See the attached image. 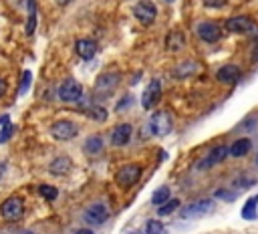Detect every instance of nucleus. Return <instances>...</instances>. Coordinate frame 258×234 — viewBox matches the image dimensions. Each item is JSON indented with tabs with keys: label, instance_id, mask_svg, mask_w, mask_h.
<instances>
[{
	"label": "nucleus",
	"instance_id": "1",
	"mask_svg": "<svg viewBox=\"0 0 258 234\" xmlns=\"http://www.w3.org/2000/svg\"><path fill=\"white\" fill-rule=\"evenodd\" d=\"M121 83V75L115 71H107V73H101L97 79H95V87H93V91H95V95H99V97H109L115 89H117V85Z\"/></svg>",
	"mask_w": 258,
	"mask_h": 234
},
{
	"label": "nucleus",
	"instance_id": "2",
	"mask_svg": "<svg viewBox=\"0 0 258 234\" xmlns=\"http://www.w3.org/2000/svg\"><path fill=\"white\" fill-rule=\"evenodd\" d=\"M50 135L56 139V141H71L79 135V125L71 119H60V121H54L50 125Z\"/></svg>",
	"mask_w": 258,
	"mask_h": 234
},
{
	"label": "nucleus",
	"instance_id": "3",
	"mask_svg": "<svg viewBox=\"0 0 258 234\" xmlns=\"http://www.w3.org/2000/svg\"><path fill=\"white\" fill-rule=\"evenodd\" d=\"M139 178H141V165H139V163H127V165H123V167L117 171V176H115L117 186L123 188V190L133 188V186L139 182Z\"/></svg>",
	"mask_w": 258,
	"mask_h": 234
},
{
	"label": "nucleus",
	"instance_id": "4",
	"mask_svg": "<svg viewBox=\"0 0 258 234\" xmlns=\"http://www.w3.org/2000/svg\"><path fill=\"white\" fill-rule=\"evenodd\" d=\"M0 214H2V218H4L6 222H16V220H20V218L24 216V202H22V198H18V196L6 198V200L2 202V206H0Z\"/></svg>",
	"mask_w": 258,
	"mask_h": 234
},
{
	"label": "nucleus",
	"instance_id": "5",
	"mask_svg": "<svg viewBox=\"0 0 258 234\" xmlns=\"http://www.w3.org/2000/svg\"><path fill=\"white\" fill-rule=\"evenodd\" d=\"M171 127H173V121H171V115L167 111H157L149 119V129H151L153 135L163 137V135H167L171 131Z\"/></svg>",
	"mask_w": 258,
	"mask_h": 234
},
{
	"label": "nucleus",
	"instance_id": "6",
	"mask_svg": "<svg viewBox=\"0 0 258 234\" xmlns=\"http://www.w3.org/2000/svg\"><path fill=\"white\" fill-rule=\"evenodd\" d=\"M83 97V87L75 79H67L58 85V99L64 103H77Z\"/></svg>",
	"mask_w": 258,
	"mask_h": 234
},
{
	"label": "nucleus",
	"instance_id": "7",
	"mask_svg": "<svg viewBox=\"0 0 258 234\" xmlns=\"http://www.w3.org/2000/svg\"><path fill=\"white\" fill-rule=\"evenodd\" d=\"M107 218H109V210H107V206H105L103 202H93V204L87 206L85 212H83V220H85L87 224H93V226L103 224Z\"/></svg>",
	"mask_w": 258,
	"mask_h": 234
},
{
	"label": "nucleus",
	"instance_id": "8",
	"mask_svg": "<svg viewBox=\"0 0 258 234\" xmlns=\"http://www.w3.org/2000/svg\"><path fill=\"white\" fill-rule=\"evenodd\" d=\"M133 14H135V18H137L141 24L149 26V24L155 20V16H157V8H155V4H153L151 0H141V2L135 4Z\"/></svg>",
	"mask_w": 258,
	"mask_h": 234
},
{
	"label": "nucleus",
	"instance_id": "9",
	"mask_svg": "<svg viewBox=\"0 0 258 234\" xmlns=\"http://www.w3.org/2000/svg\"><path fill=\"white\" fill-rule=\"evenodd\" d=\"M161 99V81L159 79H151L141 95V107L143 109H151L157 101Z\"/></svg>",
	"mask_w": 258,
	"mask_h": 234
},
{
	"label": "nucleus",
	"instance_id": "10",
	"mask_svg": "<svg viewBox=\"0 0 258 234\" xmlns=\"http://www.w3.org/2000/svg\"><path fill=\"white\" fill-rule=\"evenodd\" d=\"M212 210H214V200H210V198H202V200H198V202L187 204V206L181 210V216H183V218H194V216L210 214Z\"/></svg>",
	"mask_w": 258,
	"mask_h": 234
},
{
	"label": "nucleus",
	"instance_id": "11",
	"mask_svg": "<svg viewBox=\"0 0 258 234\" xmlns=\"http://www.w3.org/2000/svg\"><path fill=\"white\" fill-rule=\"evenodd\" d=\"M196 30H198V36L202 40H206V42H218L222 38V28L216 22H210V20L200 22Z\"/></svg>",
	"mask_w": 258,
	"mask_h": 234
},
{
	"label": "nucleus",
	"instance_id": "12",
	"mask_svg": "<svg viewBox=\"0 0 258 234\" xmlns=\"http://www.w3.org/2000/svg\"><path fill=\"white\" fill-rule=\"evenodd\" d=\"M226 28L230 32H250L254 30V20L250 16H232L226 20Z\"/></svg>",
	"mask_w": 258,
	"mask_h": 234
},
{
	"label": "nucleus",
	"instance_id": "13",
	"mask_svg": "<svg viewBox=\"0 0 258 234\" xmlns=\"http://www.w3.org/2000/svg\"><path fill=\"white\" fill-rule=\"evenodd\" d=\"M131 135H133V127L129 123H119L111 131V143L113 145H119V147L121 145H127L129 139H131Z\"/></svg>",
	"mask_w": 258,
	"mask_h": 234
},
{
	"label": "nucleus",
	"instance_id": "14",
	"mask_svg": "<svg viewBox=\"0 0 258 234\" xmlns=\"http://www.w3.org/2000/svg\"><path fill=\"white\" fill-rule=\"evenodd\" d=\"M228 155V147H224V145H218V147H214L204 159H200L198 161V169H208V167H214L216 163H220L224 157Z\"/></svg>",
	"mask_w": 258,
	"mask_h": 234
},
{
	"label": "nucleus",
	"instance_id": "15",
	"mask_svg": "<svg viewBox=\"0 0 258 234\" xmlns=\"http://www.w3.org/2000/svg\"><path fill=\"white\" fill-rule=\"evenodd\" d=\"M75 52L83 58V61H91L97 52V42L91 38H81L75 42Z\"/></svg>",
	"mask_w": 258,
	"mask_h": 234
},
{
	"label": "nucleus",
	"instance_id": "16",
	"mask_svg": "<svg viewBox=\"0 0 258 234\" xmlns=\"http://www.w3.org/2000/svg\"><path fill=\"white\" fill-rule=\"evenodd\" d=\"M216 77H218V81H222V83H234V81H238V77H240V69H238L236 65H224L222 69H218Z\"/></svg>",
	"mask_w": 258,
	"mask_h": 234
},
{
	"label": "nucleus",
	"instance_id": "17",
	"mask_svg": "<svg viewBox=\"0 0 258 234\" xmlns=\"http://www.w3.org/2000/svg\"><path fill=\"white\" fill-rule=\"evenodd\" d=\"M250 149H252V141H250L248 137H240V139H236V141L228 147V153L234 155V157H242V155H246Z\"/></svg>",
	"mask_w": 258,
	"mask_h": 234
},
{
	"label": "nucleus",
	"instance_id": "18",
	"mask_svg": "<svg viewBox=\"0 0 258 234\" xmlns=\"http://www.w3.org/2000/svg\"><path fill=\"white\" fill-rule=\"evenodd\" d=\"M48 169H50V173H54V176H64V173L71 169V159H69L67 155H58V157H54V159L50 161Z\"/></svg>",
	"mask_w": 258,
	"mask_h": 234
},
{
	"label": "nucleus",
	"instance_id": "19",
	"mask_svg": "<svg viewBox=\"0 0 258 234\" xmlns=\"http://www.w3.org/2000/svg\"><path fill=\"white\" fill-rule=\"evenodd\" d=\"M200 69V65L196 61H185V63H179L175 69H173V77L177 79H183V77H189V75H196Z\"/></svg>",
	"mask_w": 258,
	"mask_h": 234
},
{
	"label": "nucleus",
	"instance_id": "20",
	"mask_svg": "<svg viewBox=\"0 0 258 234\" xmlns=\"http://www.w3.org/2000/svg\"><path fill=\"white\" fill-rule=\"evenodd\" d=\"M183 44H185V36H183L181 32H177V30L169 32V34H167V38H165V48H167V50H171V52H175V50L183 48Z\"/></svg>",
	"mask_w": 258,
	"mask_h": 234
},
{
	"label": "nucleus",
	"instance_id": "21",
	"mask_svg": "<svg viewBox=\"0 0 258 234\" xmlns=\"http://www.w3.org/2000/svg\"><path fill=\"white\" fill-rule=\"evenodd\" d=\"M85 115L89 119H93V121H105L107 119V109L97 105V103H91V105L85 107Z\"/></svg>",
	"mask_w": 258,
	"mask_h": 234
},
{
	"label": "nucleus",
	"instance_id": "22",
	"mask_svg": "<svg viewBox=\"0 0 258 234\" xmlns=\"http://www.w3.org/2000/svg\"><path fill=\"white\" fill-rule=\"evenodd\" d=\"M28 4V20H26V36L34 34L36 28V0H26Z\"/></svg>",
	"mask_w": 258,
	"mask_h": 234
},
{
	"label": "nucleus",
	"instance_id": "23",
	"mask_svg": "<svg viewBox=\"0 0 258 234\" xmlns=\"http://www.w3.org/2000/svg\"><path fill=\"white\" fill-rule=\"evenodd\" d=\"M85 151L89 155H97L103 151V137L101 135H91L87 141H85Z\"/></svg>",
	"mask_w": 258,
	"mask_h": 234
},
{
	"label": "nucleus",
	"instance_id": "24",
	"mask_svg": "<svg viewBox=\"0 0 258 234\" xmlns=\"http://www.w3.org/2000/svg\"><path fill=\"white\" fill-rule=\"evenodd\" d=\"M256 206H258V198L256 196H252L246 204H244V208H242V218L244 220H256Z\"/></svg>",
	"mask_w": 258,
	"mask_h": 234
},
{
	"label": "nucleus",
	"instance_id": "25",
	"mask_svg": "<svg viewBox=\"0 0 258 234\" xmlns=\"http://www.w3.org/2000/svg\"><path fill=\"white\" fill-rule=\"evenodd\" d=\"M169 200V188L167 186H161V188H157L153 194H151V202L155 204V206H161V204H165Z\"/></svg>",
	"mask_w": 258,
	"mask_h": 234
},
{
	"label": "nucleus",
	"instance_id": "26",
	"mask_svg": "<svg viewBox=\"0 0 258 234\" xmlns=\"http://www.w3.org/2000/svg\"><path fill=\"white\" fill-rule=\"evenodd\" d=\"M177 208H179V200H175V198H169L165 204H161V206H159L157 214H159V216H169V214H173Z\"/></svg>",
	"mask_w": 258,
	"mask_h": 234
},
{
	"label": "nucleus",
	"instance_id": "27",
	"mask_svg": "<svg viewBox=\"0 0 258 234\" xmlns=\"http://www.w3.org/2000/svg\"><path fill=\"white\" fill-rule=\"evenodd\" d=\"M38 194H40L44 200L52 202V200H56V196H58V190H56L54 186H46V184H42V186L38 188Z\"/></svg>",
	"mask_w": 258,
	"mask_h": 234
},
{
	"label": "nucleus",
	"instance_id": "28",
	"mask_svg": "<svg viewBox=\"0 0 258 234\" xmlns=\"http://www.w3.org/2000/svg\"><path fill=\"white\" fill-rule=\"evenodd\" d=\"M145 234H163V224L159 220H149L145 224Z\"/></svg>",
	"mask_w": 258,
	"mask_h": 234
},
{
	"label": "nucleus",
	"instance_id": "29",
	"mask_svg": "<svg viewBox=\"0 0 258 234\" xmlns=\"http://www.w3.org/2000/svg\"><path fill=\"white\" fill-rule=\"evenodd\" d=\"M30 81H32V73H30V71H24V73H22V83H20V89H18L20 95H24V93L28 91Z\"/></svg>",
	"mask_w": 258,
	"mask_h": 234
},
{
	"label": "nucleus",
	"instance_id": "30",
	"mask_svg": "<svg viewBox=\"0 0 258 234\" xmlns=\"http://www.w3.org/2000/svg\"><path fill=\"white\" fill-rule=\"evenodd\" d=\"M10 135H12V125H10V121L2 127V131H0V143H4V141H8L10 139Z\"/></svg>",
	"mask_w": 258,
	"mask_h": 234
},
{
	"label": "nucleus",
	"instance_id": "31",
	"mask_svg": "<svg viewBox=\"0 0 258 234\" xmlns=\"http://www.w3.org/2000/svg\"><path fill=\"white\" fill-rule=\"evenodd\" d=\"M214 196H216V198H224V200H234V194L228 192V190H216Z\"/></svg>",
	"mask_w": 258,
	"mask_h": 234
},
{
	"label": "nucleus",
	"instance_id": "32",
	"mask_svg": "<svg viewBox=\"0 0 258 234\" xmlns=\"http://www.w3.org/2000/svg\"><path fill=\"white\" fill-rule=\"evenodd\" d=\"M206 6H210V8H220V6H224L228 0H202Z\"/></svg>",
	"mask_w": 258,
	"mask_h": 234
},
{
	"label": "nucleus",
	"instance_id": "33",
	"mask_svg": "<svg viewBox=\"0 0 258 234\" xmlns=\"http://www.w3.org/2000/svg\"><path fill=\"white\" fill-rule=\"evenodd\" d=\"M127 103H129V105H131V95H125V97H123V99H121V103H119V105H117V109H123V107H125V105H127Z\"/></svg>",
	"mask_w": 258,
	"mask_h": 234
},
{
	"label": "nucleus",
	"instance_id": "34",
	"mask_svg": "<svg viewBox=\"0 0 258 234\" xmlns=\"http://www.w3.org/2000/svg\"><path fill=\"white\" fill-rule=\"evenodd\" d=\"M6 93V81L4 79H0V97Z\"/></svg>",
	"mask_w": 258,
	"mask_h": 234
},
{
	"label": "nucleus",
	"instance_id": "35",
	"mask_svg": "<svg viewBox=\"0 0 258 234\" xmlns=\"http://www.w3.org/2000/svg\"><path fill=\"white\" fill-rule=\"evenodd\" d=\"M75 234H95L93 230H87V228H83V230H77Z\"/></svg>",
	"mask_w": 258,
	"mask_h": 234
},
{
	"label": "nucleus",
	"instance_id": "36",
	"mask_svg": "<svg viewBox=\"0 0 258 234\" xmlns=\"http://www.w3.org/2000/svg\"><path fill=\"white\" fill-rule=\"evenodd\" d=\"M8 121H10V119H8V115H2V117H0V125H6Z\"/></svg>",
	"mask_w": 258,
	"mask_h": 234
},
{
	"label": "nucleus",
	"instance_id": "37",
	"mask_svg": "<svg viewBox=\"0 0 258 234\" xmlns=\"http://www.w3.org/2000/svg\"><path fill=\"white\" fill-rule=\"evenodd\" d=\"M54 2H56V4H69L71 0H54Z\"/></svg>",
	"mask_w": 258,
	"mask_h": 234
},
{
	"label": "nucleus",
	"instance_id": "38",
	"mask_svg": "<svg viewBox=\"0 0 258 234\" xmlns=\"http://www.w3.org/2000/svg\"><path fill=\"white\" fill-rule=\"evenodd\" d=\"M129 234H141V232H129Z\"/></svg>",
	"mask_w": 258,
	"mask_h": 234
},
{
	"label": "nucleus",
	"instance_id": "39",
	"mask_svg": "<svg viewBox=\"0 0 258 234\" xmlns=\"http://www.w3.org/2000/svg\"><path fill=\"white\" fill-rule=\"evenodd\" d=\"M256 161H258V157H256Z\"/></svg>",
	"mask_w": 258,
	"mask_h": 234
}]
</instances>
